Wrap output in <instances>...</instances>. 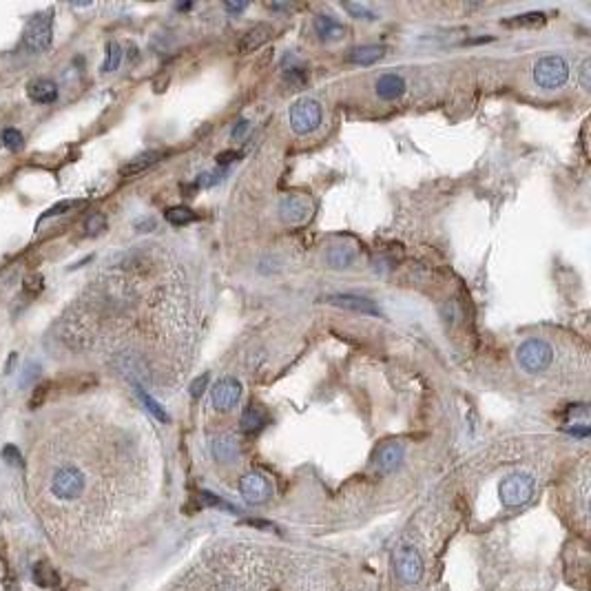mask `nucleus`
Returning <instances> with one entry per match:
<instances>
[{
	"instance_id": "nucleus-31",
	"label": "nucleus",
	"mask_w": 591,
	"mask_h": 591,
	"mask_svg": "<svg viewBox=\"0 0 591 591\" xmlns=\"http://www.w3.org/2000/svg\"><path fill=\"white\" fill-rule=\"evenodd\" d=\"M3 458L9 463V466H22V456H20L16 445H5L3 447Z\"/></svg>"
},
{
	"instance_id": "nucleus-37",
	"label": "nucleus",
	"mask_w": 591,
	"mask_h": 591,
	"mask_svg": "<svg viewBox=\"0 0 591 591\" xmlns=\"http://www.w3.org/2000/svg\"><path fill=\"white\" fill-rule=\"evenodd\" d=\"M36 390H38V392H34V399H32V405H34V407L42 403V397L47 394V386H40V388H36Z\"/></svg>"
},
{
	"instance_id": "nucleus-28",
	"label": "nucleus",
	"mask_w": 591,
	"mask_h": 591,
	"mask_svg": "<svg viewBox=\"0 0 591 591\" xmlns=\"http://www.w3.org/2000/svg\"><path fill=\"white\" fill-rule=\"evenodd\" d=\"M84 229H87V233H91V235L102 233L107 229V217L102 213H93V215H89L87 222H84Z\"/></svg>"
},
{
	"instance_id": "nucleus-7",
	"label": "nucleus",
	"mask_w": 591,
	"mask_h": 591,
	"mask_svg": "<svg viewBox=\"0 0 591 591\" xmlns=\"http://www.w3.org/2000/svg\"><path fill=\"white\" fill-rule=\"evenodd\" d=\"M279 213L286 224H304L313 215V202H311V197H306L301 193H292L281 200Z\"/></svg>"
},
{
	"instance_id": "nucleus-3",
	"label": "nucleus",
	"mask_w": 591,
	"mask_h": 591,
	"mask_svg": "<svg viewBox=\"0 0 591 591\" xmlns=\"http://www.w3.org/2000/svg\"><path fill=\"white\" fill-rule=\"evenodd\" d=\"M321 118H323L321 104L317 100H313V97H299L297 102L290 104V111H288L290 129L297 135H308V133L317 131L321 126Z\"/></svg>"
},
{
	"instance_id": "nucleus-39",
	"label": "nucleus",
	"mask_w": 591,
	"mask_h": 591,
	"mask_svg": "<svg viewBox=\"0 0 591 591\" xmlns=\"http://www.w3.org/2000/svg\"><path fill=\"white\" fill-rule=\"evenodd\" d=\"M7 591H16V589H13V587H9V589H7Z\"/></svg>"
},
{
	"instance_id": "nucleus-20",
	"label": "nucleus",
	"mask_w": 591,
	"mask_h": 591,
	"mask_svg": "<svg viewBox=\"0 0 591 591\" xmlns=\"http://www.w3.org/2000/svg\"><path fill=\"white\" fill-rule=\"evenodd\" d=\"M547 18L543 11H527V13H518V16H510L501 20L503 27H508V29H523V27H538L543 25Z\"/></svg>"
},
{
	"instance_id": "nucleus-13",
	"label": "nucleus",
	"mask_w": 591,
	"mask_h": 591,
	"mask_svg": "<svg viewBox=\"0 0 591 591\" xmlns=\"http://www.w3.org/2000/svg\"><path fill=\"white\" fill-rule=\"evenodd\" d=\"M403 454H405V449L401 443L397 441H392V443H386L379 447V452H376V470L381 472V474H390L394 472L399 466H401V461H403Z\"/></svg>"
},
{
	"instance_id": "nucleus-34",
	"label": "nucleus",
	"mask_w": 591,
	"mask_h": 591,
	"mask_svg": "<svg viewBox=\"0 0 591 591\" xmlns=\"http://www.w3.org/2000/svg\"><path fill=\"white\" fill-rule=\"evenodd\" d=\"M206 383H208V376L204 374V376H197L195 381L191 383V397H202V392L206 390Z\"/></svg>"
},
{
	"instance_id": "nucleus-23",
	"label": "nucleus",
	"mask_w": 591,
	"mask_h": 591,
	"mask_svg": "<svg viewBox=\"0 0 591 591\" xmlns=\"http://www.w3.org/2000/svg\"><path fill=\"white\" fill-rule=\"evenodd\" d=\"M34 583L42 589H49L58 585V573H55L47 562H38L34 567Z\"/></svg>"
},
{
	"instance_id": "nucleus-14",
	"label": "nucleus",
	"mask_w": 591,
	"mask_h": 591,
	"mask_svg": "<svg viewBox=\"0 0 591 591\" xmlns=\"http://www.w3.org/2000/svg\"><path fill=\"white\" fill-rule=\"evenodd\" d=\"M313 27H315L317 36H319L323 42H339V40H344V36H346L344 22H339L334 16H328V13H319V16H315Z\"/></svg>"
},
{
	"instance_id": "nucleus-4",
	"label": "nucleus",
	"mask_w": 591,
	"mask_h": 591,
	"mask_svg": "<svg viewBox=\"0 0 591 591\" xmlns=\"http://www.w3.org/2000/svg\"><path fill=\"white\" fill-rule=\"evenodd\" d=\"M569 78V64L562 55H545L534 64V82L541 89L554 91L560 89Z\"/></svg>"
},
{
	"instance_id": "nucleus-12",
	"label": "nucleus",
	"mask_w": 591,
	"mask_h": 591,
	"mask_svg": "<svg viewBox=\"0 0 591 591\" xmlns=\"http://www.w3.org/2000/svg\"><path fill=\"white\" fill-rule=\"evenodd\" d=\"M271 38H273V27L266 25V22H259V25L250 27L248 32L242 34V38H239V42H237V51L239 53H252V51L261 49Z\"/></svg>"
},
{
	"instance_id": "nucleus-35",
	"label": "nucleus",
	"mask_w": 591,
	"mask_h": 591,
	"mask_svg": "<svg viewBox=\"0 0 591 591\" xmlns=\"http://www.w3.org/2000/svg\"><path fill=\"white\" fill-rule=\"evenodd\" d=\"M239 158H242V153L226 151V153H219V156H217V164H231L233 160H239Z\"/></svg>"
},
{
	"instance_id": "nucleus-2",
	"label": "nucleus",
	"mask_w": 591,
	"mask_h": 591,
	"mask_svg": "<svg viewBox=\"0 0 591 591\" xmlns=\"http://www.w3.org/2000/svg\"><path fill=\"white\" fill-rule=\"evenodd\" d=\"M516 359L520 368L529 374H541L552 365L554 361V348L545 339H527L518 346Z\"/></svg>"
},
{
	"instance_id": "nucleus-25",
	"label": "nucleus",
	"mask_w": 591,
	"mask_h": 591,
	"mask_svg": "<svg viewBox=\"0 0 591 591\" xmlns=\"http://www.w3.org/2000/svg\"><path fill=\"white\" fill-rule=\"evenodd\" d=\"M135 390H137V397L142 399V403L149 407V412H151L153 416H156L158 421H162V423H168V421H171V419H168V414H166L164 407H162L156 399H153L151 394H149L142 386H135Z\"/></svg>"
},
{
	"instance_id": "nucleus-21",
	"label": "nucleus",
	"mask_w": 591,
	"mask_h": 591,
	"mask_svg": "<svg viewBox=\"0 0 591 591\" xmlns=\"http://www.w3.org/2000/svg\"><path fill=\"white\" fill-rule=\"evenodd\" d=\"M326 259L332 269H348V266L355 261V250L350 246H344V244H334V246L328 248Z\"/></svg>"
},
{
	"instance_id": "nucleus-5",
	"label": "nucleus",
	"mask_w": 591,
	"mask_h": 591,
	"mask_svg": "<svg viewBox=\"0 0 591 591\" xmlns=\"http://www.w3.org/2000/svg\"><path fill=\"white\" fill-rule=\"evenodd\" d=\"M53 40V18L51 11H42L25 25L22 32V47L32 53L47 51Z\"/></svg>"
},
{
	"instance_id": "nucleus-32",
	"label": "nucleus",
	"mask_w": 591,
	"mask_h": 591,
	"mask_svg": "<svg viewBox=\"0 0 591 591\" xmlns=\"http://www.w3.org/2000/svg\"><path fill=\"white\" fill-rule=\"evenodd\" d=\"M589 74H591V60L587 58V60H583V64H580V72H578V78H580V87H583L585 91H589V87H591Z\"/></svg>"
},
{
	"instance_id": "nucleus-6",
	"label": "nucleus",
	"mask_w": 591,
	"mask_h": 591,
	"mask_svg": "<svg viewBox=\"0 0 591 591\" xmlns=\"http://www.w3.org/2000/svg\"><path fill=\"white\" fill-rule=\"evenodd\" d=\"M534 478L529 474H510L508 478H503V483L498 487V494L503 505L508 508H518V505H525L531 496H534Z\"/></svg>"
},
{
	"instance_id": "nucleus-24",
	"label": "nucleus",
	"mask_w": 591,
	"mask_h": 591,
	"mask_svg": "<svg viewBox=\"0 0 591 591\" xmlns=\"http://www.w3.org/2000/svg\"><path fill=\"white\" fill-rule=\"evenodd\" d=\"M166 222L168 224H173V226H186V224H193L197 219V215L193 213L191 208L186 206H173V208H168L166 213H164Z\"/></svg>"
},
{
	"instance_id": "nucleus-30",
	"label": "nucleus",
	"mask_w": 591,
	"mask_h": 591,
	"mask_svg": "<svg viewBox=\"0 0 591 591\" xmlns=\"http://www.w3.org/2000/svg\"><path fill=\"white\" fill-rule=\"evenodd\" d=\"M76 206H82V202L80 200H64V202H58V204H53L47 213H45V217H51V215H62V213H69V210L72 208H76Z\"/></svg>"
},
{
	"instance_id": "nucleus-11",
	"label": "nucleus",
	"mask_w": 591,
	"mask_h": 591,
	"mask_svg": "<svg viewBox=\"0 0 591 591\" xmlns=\"http://www.w3.org/2000/svg\"><path fill=\"white\" fill-rule=\"evenodd\" d=\"M328 304L344 308V311H353V313H361V315H370V317H379L381 311L374 306V301H370L368 297H359V294H330Z\"/></svg>"
},
{
	"instance_id": "nucleus-10",
	"label": "nucleus",
	"mask_w": 591,
	"mask_h": 591,
	"mask_svg": "<svg viewBox=\"0 0 591 591\" xmlns=\"http://www.w3.org/2000/svg\"><path fill=\"white\" fill-rule=\"evenodd\" d=\"M397 576L405 585H414V583L421 580V576H423V560H421L419 552L412 550V547H405V550L399 552Z\"/></svg>"
},
{
	"instance_id": "nucleus-22",
	"label": "nucleus",
	"mask_w": 591,
	"mask_h": 591,
	"mask_svg": "<svg viewBox=\"0 0 591 591\" xmlns=\"http://www.w3.org/2000/svg\"><path fill=\"white\" fill-rule=\"evenodd\" d=\"M213 454H215V458L222 461V463L235 461L237 454H239L237 441L233 439V436H219V439L213 441Z\"/></svg>"
},
{
	"instance_id": "nucleus-15",
	"label": "nucleus",
	"mask_w": 591,
	"mask_h": 591,
	"mask_svg": "<svg viewBox=\"0 0 591 591\" xmlns=\"http://www.w3.org/2000/svg\"><path fill=\"white\" fill-rule=\"evenodd\" d=\"M168 153L166 151H147V153H142V156H137V158H133L131 162H126L124 166H122V177H135V175H140V173H144V171H149L151 166H156L162 158H166Z\"/></svg>"
},
{
	"instance_id": "nucleus-19",
	"label": "nucleus",
	"mask_w": 591,
	"mask_h": 591,
	"mask_svg": "<svg viewBox=\"0 0 591 591\" xmlns=\"http://www.w3.org/2000/svg\"><path fill=\"white\" fill-rule=\"evenodd\" d=\"M266 421H269V416H266L264 407L255 405V403H248L246 410L242 412V430L244 432H257L266 426Z\"/></svg>"
},
{
	"instance_id": "nucleus-9",
	"label": "nucleus",
	"mask_w": 591,
	"mask_h": 591,
	"mask_svg": "<svg viewBox=\"0 0 591 591\" xmlns=\"http://www.w3.org/2000/svg\"><path fill=\"white\" fill-rule=\"evenodd\" d=\"M239 491H242L244 501L259 505V503H266L273 496V485L264 474L250 472L242 478V483H239Z\"/></svg>"
},
{
	"instance_id": "nucleus-8",
	"label": "nucleus",
	"mask_w": 591,
	"mask_h": 591,
	"mask_svg": "<svg viewBox=\"0 0 591 591\" xmlns=\"http://www.w3.org/2000/svg\"><path fill=\"white\" fill-rule=\"evenodd\" d=\"M239 399H242V383L235 376H222L213 386V403L217 410L231 412L233 407H237Z\"/></svg>"
},
{
	"instance_id": "nucleus-26",
	"label": "nucleus",
	"mask_w": 591,
	"mask_h": 591,
	"mask_svg": "<svg viewBox=\"0 0 591 591\" xmlns=\"http://www.w3.org/2000/svg\"><path fill=\"white\" fill-rule=\"evenodd\" d=\"M120 60H122V49L118 42H109L107 45V58H104V64H102V72L109 74V72H116V69L120 67Z\"/></svg>"
},
{
	"instance_id": "nucleus-17",
	"label": "nucleus",
	"mask_w": 591,
	"mask_h": 591,
	"mask_svg": "<svg viewBox=\"0 0 591 591\" xmlns=\"http://www.w3.org/2000/svg\"><path fill=\"white\" fill-rule=\"evenodd\" d=\"M27 93L36 104H51L58 97V84L47 78H38L27 87Z\"/></svg>"
},
{
	"instance_id": "nucleus-29",
	"label": "nucleus",
	"mask_w": 591,
	"mask_h": 591,
	"mask_svg": "<svg viewBox=\"0 0 591 591\" xmlns=\"http://www.w3.org/2000/svg\"><path fill=\"white\" fill-rule=\"evenodd\" d=\"M3 142L9 151H18V149H22V135L18 133V129H5Z\"/></svg>"
},
{
	"instance_id": "nucleus-27",
	"label": "nucleus",
	"mask_w": 591,
	"mask_h": 591,
	"mask_svg": "<svg viewBox=\"0 0 591 591\" xmlns=\"http://www.w3.org/2000/svg\"><path fill=\"white\" fill-rule=\"evenodd\" d=\"M350 16L357 18V20H376V13L372 9H368L365 5H355V3H344L341 5Z\"/></svg>"
},
{
	"instance_id": "nucleus-18",
	"label": "nucleus",
	"mask_w": 591,
	"mask_h": 591,
	"mask_svg": "<svg viewBox=\"0 0 591 591\" xmlns=\"http://www.w3.org/2000/svg\"><path fill=\"white\" fill-rule=\"evenodd\" d=\"M386 47L383 45H363V47H357L348 53V60L353 62V64H359V67H370L374 62H379L386 55Z\"/></svg>"
},
{
	"instance_id": "nucleus-33",
	"label": "nucleus",
	"mask_w": 591,
	"mask_h": 591,
	"mask_svg": "<svg viewBox=\"0 0 591 591\" xmlns=\"http://www.w3.org/2000/svg\"><path fill=\"white\" fill-rule=\"evenodd\" d=\"M40 290H42V277L40 275H29L25 279V292L34 294V292H40Z\"/></svg>"
},
{
	"instance_id": "nucleus-36",
	"label": "nucleus",
	"mask_w": 591,
	"mask_h": 591,
	"mask_svg": "<svg viewBox=\"0 0 591 591\" xmlns=\"http://www.w3.org/2000/svg\"><path fill=\"white\" fill-rule=\"evenodd\" d=\"M248 131V120H239L237 124H235V129H233V140H242L244 137V133Z\"/></svg>"
},
{
	"instance_id": "nucleus-38",
	"label": "nucleus",
	"mask_w": 591,
	"mask_h": 591,
	"mask_svg": "<svg viewBox=\"0 0 591 591\" xmlns=\"http://www.w3.org/2000/svg\"><path fill=\"white\" fill-rule=\"evenodd\" d=\"M224 7H226V9H229L231 13H239V11H244V9H246L248 5H246V3H226V5H224Z\"/></svg>"
},
{
	"instance_id": "nucleus-16",
	"label": "nucleus",
	"mask_w": 591,
	"mask_h": 591,
	"mask_svg": "<svg viewBox=\"0 0 591 591\" xmlns=\"http://www.w3.org/2000/svg\"><path fill=\"white\" fill-rule=\"evenodd\" d=\"M374 89H376V95L381 97V100L392 102V100H397V97L403 95L405 82H403V78L397 76V74H383L381 78L376 80Z\"/></svg>"
},
{
	"instance_id": "nucleus-1",
	"label": "nucleus",
	"mask_w": 591,
	"mask_h": 591,
	"mask_svg": "<svg viewBox=\"0 0 591 591\" xmlns=\"http://www.w3.org/2000/svg\"><path fill=\"white\" fill-rule=\"evenodd\" d=\"M49 491L53 498H58L62 503H72L84 496L87 491V474H84L78 466H60L55 468L49 481Z\"/></svg>"
}]
</instances>
